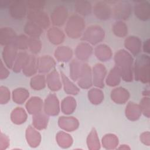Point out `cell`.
<instances>
[{
  "label": "cell",
  "mask_w": 150,
  "mask_h": 150,
  "mask_svg": "<svg viewBox=\"0 0 150 150\" xmlns=\"http://www.w3.org/2000/svg\"><path fill=\"white\" fill-rule=\"evenodd\" d=\"M114 60L116 67L120 70L124 80L126 81H132L133 59L129 53L124 50H120L116 53Z\"/></svg>",
  "instance_id": "6da1fadb"
},
{
  "label": "cell",
  "mask_w": 150,
  "mask_h": 150,
  "mask_svg": "<svg viewBox=\"0 0 150 150\" xmlns=\"http://www.w3.org/2000/svg\"><path fill=\"white\" fill-rule=\"evenodd\" d=\"M85 26V22L80 15H71L67 22L65 31L67 35L71 38H79Z\"/></svg>",
  "instance_id": "7a4b0ae2"
},
{
  "label": "cell",
  "mask_w": 150,
  "mask_h": 150,
  "mask_svg": "<svg viewBox=\"0 0 150 150\" xmlns=\"http://www.w3.org/2000/svg\"><path fill=\"white\" fill-rule=\"evenodd\" d=\"M104 31L101 27L97 25H93L88 27L84 32L82 39L91 43L96 45L104 38Z\"/></svg>",
  "instance_id": "3957f363"
},
{
  "label": "cell",
  "mask_w": 150,
  "mask_h": 150,
  "mask_svg": "<svg viewBox=\"0 0 150 150\" xmlns=\"http://www.w3.org/2000/svg\"><path fill=\"white\" fill-rule=\"evenodd\" d=\"M27 18L30 22L37 24L43 29L47 28L50 25L48 15L42 10L29 9L27 12Z\"/></svg>",
  "instance_id": "277c9868"
},
{
  "label": "cell",
  "mask_w": 150,
  "mask_h": 150,
  "mask_svg": "<svg viewBox=\"0 0 150 150\" xmlns=\"http://www.w3.org/2000/svg\"><path fill=\"white\" fill-rule=\"evenodd\" d=\"M132 11L131 4L127 1L117 2L112 13L116 19H127Z\"/></svg>",
  "instance_id": "5b68a950"
},
{
  "label": "cell",
  "mask_w": 150,
  "mask_h": 150,
  "mask_svg": "<svg viewBox=\"0 0 150 150\" xmlns=\"http://www.w3.org/2000/svg\"><path fill=\"white\" fill-rule=\"evenodd\" d=\"M27 5L24 1H11L9 6L10 15L14 19H21L27 15Z\"/></svg>",
  "instance_id": "8992f818"
},
{
  "label": "cell",
  "mask_w": 150,
  "mask_h": 150,
  "mask_svg": "<svg viewBox=\"0 0 150 150\" xmlns=\"http://www.w3.org/2000/svg\"><path fill=\"white\" fill-rule=\"evenodd\" d=\"M18 48L14 44L7 45L4 47L2 52V61L9 69H12L16 58L17 57Z\"/></svg>",
  "instance_id": "52a82bcc"
},
{
  "label": "cell",
  "mask_w": 150,
  "mask_h": 150,
  "mask_svg": "<svg viewBox=\"0 0 150 150\" xmlns=\"http://www.w3.org/2000/svg\"><path fill=\"white\" fill-rule=\"evenodd\" d=\"M93 13L95 16L100 20L109 19L112 10L108 4L105 1H98L93 6Z\"/></svg>",
  "instance_id": "ba28073f"
},
{
  "label": "cell",
  "mask_w": 150,
  "mask_h": 150,
  "mask_svg": "<svg viewBox=\"0 0 150 150\" xmlns=\"http://www.w3.org/2000/svg\"><path fill=\"white\" fill-rule=\"evenodd\" d=\"M68 12L66 7L63 5L56 6L51 13V20L53 25L62 26L66 21Z\"/></svg>",
  "instance_id": "9c48e42d"
},
{
  "label": "cell",
  "mask_w": 150,
  "mask_h": 150,
  "mask_svg": "<svg viewBox=\"0 0 150 150\" xmlns=\"http://www.w3.org/2000/svg\"><path fill=\"white\" fill-rule=\"evenodd\" d=\"M45 112L50 115H56L59 112V104L57 97L54 94H50L46 97L45 102Z\"/></svg>",
  "instance_id": "30bf717a"
},
{
  "label": "cell",
  "mask_w": 150,
  "mask_h": 150,
  "mask_svg": "<svg viewBox=\"0 0 150 150\" xmlns=\"http://www.w3.org/2000/svg\"><path fill=\"white\" fill-rule=\"evenodd\" d=\"M16 35L15 32L9 27H2L0 29V44L2 46H7L14 44Z\"/></svg>",
  "instance_id": "8fae6325"
},
{
  "label": "cell",
  "mask_w": 150,
  "mask_h": 150,
  "mask_svg": "<svg viewBox=\"0 0 150 150\" xmlns=\"http://www.w3.org/2000/svg\"><path fill=\"white\" fill-rule=\"evenodd\" d=\"M79 85L84 88H89L92 85L91 70L87 64H84L81 66L80 73L79 77Z\"/></svg>",
  "instance_id": "7c38bea8"
},
{
  "label": "cell",
  "mask_w": 150,
  "mask_h": 150,
  "mask_svg": "<svg viewBox=\"0 0 150 150\" xmlns=\"http://www.w3.org/2000/svg\"><path fill=\"white\" fill-rule=\"evenodd\" d=\"M93 83L98 87H104V79L106 74V69L104 65L97 64L93 67Z\"/></svg>",
  "instance_id": "4fadbf2b"
},
{
  "label": "cell",
  "mask_w": 150,
  "mask_h": 150,
  "mask_svg": "<svg viewBox=\"0 0 150 150\" xmlns=\"http://www.w3.org/2000/svg\"><path fill=\"white\" fill-rule=\"evenodd\" d=\"M36 63L38 69L41 73L49 71L55 65L54 60L49 56H43L39 57Z\"/></svg>",
  "instance_id": "5bb4252c"
},
{
  "label": "cell",
  "mask_w": 150,
  "mask_h": 150,
  "mask_svg": "<svg viewBox=\"0 0 150 150\" xmlns=\"http://www.w3.org/2000/svg\"><path fill=\"white\" fill-rule=\"evenodd\" d=\"M59 125L63 129L71 131L77 128L79 122L73 117H60L59 119Z\"/></svg>",
  "instance_id": "9a60e30c"
},
{
  "label": "cell",
  "mask_w": 150,
  "mask_h": 150,
  "mask_svg": "<svg viewBox=\"0 0 150 150\" xmlns=\"http://www.w3.org/2000/svg\"><path fill=\"white\" fill-rule=\"evenodd\" d=\"M111 99L117 104H124L129 97V93L122 87H118L114 89L111 91Z\"/></svg>",
  "instance_id": "2e32d148"
},
{
  "label": "cell",
  "mask_w": 150,
  "mask_h": 150,
  "mask_svg": "<svg viewBox=\"0 0 150 150\" xmlns=\"http://www.w3.org/2000/svg\"><path fill=\"white\" fill-rule=\"evenodd\" d=\"M37 69V63H36L35 56L29 54L22 67L23 73L26 76H30L36 73Z\"/></svg>",
  "instance_id": "e0dca14e"
},
{
  "label": "cell",
  "mask_w": 150,
  "mask_h": 150,
  "mask_svg": "<svg viewBox=\"0 0 150 150\" xmlns=\"http://www.w3.org/2000/svg\"><path fill=\"white\" fill-rule=\"evenodd\" d=\"M43 105V102L40 98L38 97H33L28 101L26 104V107L31 114H36L40 112Z\"/></svg>",
  "instance_id": "ac0fdd59"
},
{
  "label": "cell",
  "mask_w": 150,
  "mask_h": 150,
  "mask_svg": "<svg viewBox=\"0 0 150 150\" xmlns=\"http://www.w3.org/2000/svg\"><path fill=\"white\" fill-rule=\"evenodd\" d=\"M93 49L90 45L86 43H81L76 49V55L81 60H85L90 57Z\"/></svg>",
  "instance_id": "d6986e66"
},
{
  "label": "cell",
  "mask_w": 150,
  "mask_h": 150,
  "mask_svg": "<svg viewBox=\"0 0 150 150\" xmlns=\"http://www.w3.org/2000/svg\"><path fill=\"white\" fill-rule=\"evenodd\" d=\"M95 54L98 59L102 62L109 60L112 56L111 50L105 45H100L95 49Z\"/></svg>",
  "instance_id": "ffe728a7"
},
{
  "label": "cell",
  "mask_w": 150,
  "mask_h": 150,
  "mask_svg": "<svg viewBox=\"0 0 150 150\" xmlns=\"http://www.w3.org/2000/svg\"><path fill=\"white\" fill-rule=\"evenodd\" d=\"M47 36L49 40L54 45H59L64 40L63 32L57 28H52L48 30Z\"/></svg>",
  "instance_id": "44dd1931"
},
{
  "label": "cell",
  "mask_w": 150,
  "mask_h": 150,
  "mask_svg": "<svg viewBox=\"0 0 150 150\" xmlns=\"http://www.w3.org/2000/svg\"><path fill=\"white\" fill-rule=\"evenodd\" d=\"M54 56L60 62H67L72 56V50L67 46H59L56 49Z\"/></svg>",
  "instance_id": "7402d4cb"
},
{
  "label": "cell",
  "mask_w": 150,
  "mask_h": 150,
  "mask_svg": "<svg viewBox=\"0 0 150 150\" xmlns=\"http://www.w3.org/2000/svg\"><path fill=\"white\" fill-rule=\"evenodd\" d=\"M74 8L76 12L83 16H87L91 13L92 6L87 1H79L74 3Z\"/></svg>",
  "instance_id": "603a6c76"
},
{
  "label": "cell",
  "mask_w": 150,
  "mask_h": 150,
  "mask_svg": "<svg viewBox=\"0 0 150 150\" xmlns=\"http://www.w3.org/2000/svg\"><path fill=\"white\" fill-rule=\"evenodd\" d=\"M46 81L48 87L52 91H57L62 87L59 74L56 71H53L48 74Z\"/></svg>",
  "instance_id": "cb8c5ba5"
},
{
  "label": "cell",
  "mask_w": 150,
  "mask_h": 150,
  "mask_svg": "<svg viewBox=\"0 0 150 150\" xmlns=\"http://www.w3.org/2000/svg\"><path fill=\"white\" fill-rule=\"evenodd\" d=\"M125 46L134 55H137L139 51L141 43L139 40L135 36H129L125 40Z\"/></svg>",
  "instance_id": "d4e9b609"
},
{
  "label": "cell",
  "mask_w": 150,
  "mask_h": 150,
  "mask_svg": "<svg viewBox=\"0 0 150 150\" xmlns=\"http://www.w3.org/2000/svg\"><path fill=\"white\" fill-rule=\"evenodd\" d=\"M149 4L148 1L139 2L135 4L134 6V12L135 16L138 18L142 20H145V13L149 14Z\"/></svg>",
  "instance_id": "484cf974"
},
{
  "label": "cell",
  "mask_w": 150,
  "mask_h": 150,
  "mask_svg": "<svg viewBox=\"0 0 150 150\" xmlns=\"http://www.w3.org/2000/svg\"><path fill=\"white\" fill-rule=\"evenodd\" d=\"M27 115L25 110L21 107H16L11 112V119L16 124H21L26 121Z\"/></svg>",
  "instance_id": "4316f807"
},
{
  "label": "cell",
  "mask_w": 150,
  "mask_h": 150,
  "mask_svg": "<svg viewBox=\"0 0 150 150\" xmlns=\"http://www.w3.org/2000/svg\"><path fill=\"white\" fill-rule=\"evenodd\" d=\"M25 32L31 38H38L40 36L43 30L42 28H40L39 25L29 21L25 26Z\"/></svg>",
  "instance_id": "83f0119b"
},
{
  "label": "cell",
  "mask_w": 150,
  "mask_h": 150,
  "mask_svg": "<svg viewBox=\"0 0 150 150\" xmlns=\"http://www.w3.org/2000/svg\"><path fill=\"white\" fill-rule=\"evenodd\" d=\"M29 91L25 88H18L12 92L13 101L16 104H21L25 101L29 97Z\"/></svg>",
  "instance_id": "f1b7e54d"
},
{
  "label": "cell",
  "mask_w": 150,
  "mask_h": 150,
  "mask_svg": "<svg viewBox=\"0 0 150 150\" xmlns=\"http://www.w3.org/2000/svg\"><path fill=\"white\" fill-rule=\"evenodd\" d=\"M76 102L74 98L71 97H67L62 101V111L64 114H71L76 109Z\"/></svg>",
  "instance_id": "f546056e"
},
{
  "label": "cell",
  "mask_w": 150,
  "mask_h": 150,
  "mask_svg": "<svg viewBox=\"0 0 150 150\" xmlns=\"http://www.w3.org/2000/svg\"><path fill=\"white\" fill-rule=\"evenodd\" d=\"M121 73L118 69L115 66L112 69L106 79V83L110 86H115L120 82Z\"/></svg>",
  "instance_id": "4dcf8cb0"
},
{
  "label": "cell",
  "mask_w": 150,
  "mask_h": 150,
  "mask_svg": "<svg viewBox=\"0 0 150 150\" xmlns=\"http://www.w3.org/2000/svg\"><path fill=\"white\" fill-rule=\"evenodd\" d=\"M48 122V117L41 113L38 112L35 115L33 118V124L34 127L39 129H42L45 128L47 126Z\"/></svg>",
  "instance_id": "1f68e13d"
},
{
  "label": "cell",
  "mask_w": 150,
  "mask_h": 150,
  "mask_svg": "<svg viewBox=\"0 0 150 150\" xmlns=\"http://www.w3.org/2000/svg\"><path fill=\"white\" fill-rule=\"evenodd\" d=\"M61 76L65 92L69 94H77L79 91V88L62 72H61Z\"/></svg>",
  "instance_id": "d6a6232c"
},
{
  "label": "cell",
  "mask_w": 150,
  "mask_h": 150,
  "mask_svg": "<svg viewBox=\"0 0 150 150\" xmlns=\"http://www.w3.org/2000/svg\"><path fill=\"white\" fill-rule=\"evenodd\" d=\"M88 99L94 104H100L104 98V94L101 90L98 88H92L88 93Z\"/></svg>",
  "instance_id": "836d02e7"
},
{
  "label": "cell",
  "mask_w": 150,
  "mask_h": 150,
  "mask_svg": "<svg viewBox=\"0 0 150 150\" xmlns=\"http://www.w3.org/2000/svg\"><path fill=\"white\" fill-rule=\"evenodd\" d=\"M29 54L26 52H21L19 53L17 55L16 60L15 61L13 66V71L18 73L22 69Z\"/></svg>",
  "instance_id": "e575fe53"
},
{
  "label": "cell",
  "mask_w": 150,
  "mask_h": 150,
  "mask_svg": "<svg viewBox=\"0 0 150 150\" xmlns=\"http://www.w3.org/2000/svg\"><path fill=\"white\" fill-rule=\"evenodd\" d=\"M138 107L133 103L129 102L127 105L125 110L126 116L130 120H135L139 118V111Z\"/></svg>",
  "instance_id": "d590c367"
},
{
  "label": "cell",
  "mask_w": 150,
  "mask_h": 150,
  "mask_svg": "<svg viewBox=\"0 0 150 150\" xmlns=\"http://www.w3.org/2000/svg\"><path fill=\"white\" fill-rule=\"evenodd\" d=\"M114 33L118 37H124L127 34V26L122 21H118L114 23L112 26Z\"/></svg>",
  "instance_id": "8d00e7d4"
},
{
  "label": "cell",
  "mask_w": 150,
  "mask_h": 150,
  "mask_svg": "<svg viewBox=\"0 0 150 150\" xmlns=\"http://www.w3.org/2000/svg\"><path fill=\"white\" fill-rule=\"evenodd\" d=\"M30 86L34 90H42L45 87V80L43 76L37 75L32 78Z\"/></svg>",
  "instance_id": "74e56055"
},
{
  "label": "cell",
  "mask_w": 150,
  "mask_h": 150,
  "mask_svg": "<svg viewBox=\"0 0 150 150\" xmlns=\"http://www.w3.org/2000/svg\"><path fill=\"white\" fill-rule=\"evenodd\" d=\"M77 60H73L70 64V74L73 80H77L79 77L81 67Z\"/></svg>",
  "instance_id": "f35d334b"
},
{
  "label": "cell",
  "mask_w": 150,
  "mask_h": 150,
  "mask_svg": "<svg viewBox=\"0 0 150 150\" xmlns=\"http://www.w3.org/2000/svg\"><path fill=\"white\" fill-rule=\"evenodd\" d=\"M28 47L33 53H38L41 49L40 41L36 38H29Z\"/></svg>",
  "instance_id": "ab89813d"
},
{
  "label": "cell",
  "mask_w": 150,
  "mask_h": 150,
  "mask_svg": "<svg viewBox=\"0 0 150 150\" xmlns=\"http://www.w3.org/2000/svg\"><path fill=\"white\" fill-rule=\"evenodd\" d=\"M28 40L29 39L23 35L17 36L14 45L16 46L18 49L25 50L28 47Z\"/></svg>",
  "instance_id": "60d3db41"
},
{
  "label": "cell",
  "mask_w": 150,
  "mask_h": 150,
  "mask_svg": "<svg viewBox=\"0 0 150 150\" xmlns=\"http://www.w3.org/2000/svg\"><path fill=\"white\" fill-rule=\"evenodd\" d=\"M26 2L27 7L31 10H42L45 5L43 1H28Z\"/></svg>",
  "instance_id": "b9f144b4"
},
{
  "label": "cell",
  "mask_w": 150,
  "mask_h": 150,
  "mask_svg": "<svg viewBox=\"0 0 150 150\" xmlns=\"http://www.w3.org/2000/svg\"><path fill=\"white\" fill-rule=\"evenodd\" d=\"M10 100V91L8 88L5 86L0 87V103L4 104L7 103Z\"/></svg>",
  "instance_id": "7bdbcfd3"
},
{
  "label": "cell",
  "mask_w": 150,
  "mask_h": 150,
  "mask_svg": "<svg viewBox=\"0 0 150 150\" xmlns=\"http://www.w3.org/2000/svg\"><path fill=\"white\" fill-rule=\"evenodd\" d=\"M3 63V61L1 60V66H0V79L3 80L8 77L9 76V72L8 70L5 67Z\"/></svg>",
  "instance_id": "ee69618b"
}]
</instances>
